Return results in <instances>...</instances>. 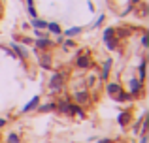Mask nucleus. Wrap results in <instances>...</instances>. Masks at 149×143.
<instances>
[{"mask_svg": "<svg viewBox=\"0 0 149 143\" xmlns=\"http://www.w3.org/2000/svg\"><path fill=\"white\" fill-rule=\"evenodd\" d=\"M128 94H130L132 98H136V96H142V94H143V81L136 79V77L128 81Z\"/></svg>", "mask_w": 149, "mask_h": 143, "instance_id": "obj_1", "label": "nucleus"}, {"mask_svg": "<svg viewBox=\"0 0 149 143\" xmlns=\"http://www.w3.org/2000/svg\"><path fill=\"white\" fill-rule=\"evenodd\" d=\"M64 79H66V75H64V73H55V75L51 77L49 90H51V92H57V90H61V88H62V85H64Z\"/></svg>", "mask_w": 149, "mask_h": 143, "instance_id": "obj_2", "label": "nucleus"}, {"mask_svg": "<svg viewBox=\"0 0 149 143\" xmlns=\"http://www.w3.org/2000/svg\"><path fill=\"white\" fill-rule=\"evenodd\" d=\"M76 66L79 68V70H87V68H91V59H89V53L77 57V59H76Z\"/></svg>", "mask_w": 149, "mask_h": 143, "instance_id": "obj_3", "label": "nucleus"}, {"mask_svg": "<svg viewBox=\"0 0 149 143\" xmlns=\"http://www.w3.org/2000/svg\"><path fill=\"white\" fill-rule=\"evenodd\" d=\"M74 100H76V104L83 106V104H87L91 100V94H89V90H77L74 92Z\"/></svg>", "mask_w": 149, "mask_h": 143, "instance_id": "obj_4", "label": "nucleus"}, {"mask_svg": "<svg viewBox=\"0 0 149 143\" xmlns=\"http://www.w3.org/2000/svg\"><path fill=\"white\" fill-rule=\"evenodd\" d=\"M11 51L17 55V59H21L23 62H25V59L29 57V53H26V49L23 47V45H19V44H15V41H11Z\"/></svg>", "mask_w": 149, "mask_h": 143, "instance_id": "obj_5", "label": "nucleus"}, {"mask_svg": "<svg viewBox=\"0 0 149 143\" xmlns=\"http://www.w3.org/2000/svg\"><path fill=\"white\" fill-rule=\"evenodd\" d=\"M51 45H53V41H51L47 36H42V38H38V40L34 41V47H36V51H38V49H44V51H45V49L51 47Z\"/></svg>", "mask_w": 149, "mask_h": 143, "instance_id": "obj_6", "label": "nucleus"}, {"mask_svg": "<svg viewBox=\"0 0 149 143\" xmlns=\"http://www.w3.org/2000/svg\"><path fill=\"white\" fill-rule=\"evenodd\" d=\"M130 121H132L130 111H121V113L117 115V122H119V126H128Z\"/></svg>", "mask_w": 149, "mask_h": 143, "instance_id": "obj_7", "label": "nucleus"}, {"mask_svg": "<svg viewBox=\"0 0 149 143\" xmlns=\"http://www.w3.org/2000/svg\"><path fill=\"white\" fill-rule=\"evenodd\" d=\"M113 100H115V102H119V104H125V102H128V100H132V96L128 94L127 90H123V88H121V90L113 96Z\"/></svg>", "mask_w": 149, "mask_h": 143, "instance_id": "obj_8", "label": "nucleus"}, {"mask_svg": "<svg viewBox=\"0 0 149 143\" xmlns=\"http://www.w3.org/2000/svg\"><path fill=\"white\" fill-rule=\"evenodd\" d=\"M70 115H77V117L83 119L87 113H85V109L79 106V104H70Z\"/></svg>", "mask_w": 149, "mask_h": 143, "instance_id": "obj_9", "label": "nucleus"}, {"mask_svg": "<svg viewBox=\"0 0 149 143\" xmlns=\"http://www.w3.org/2000/svg\"><path fill=\"white\" fill-rule=\"evenodd\" d=\"M115 28L113 26H108V28H104V34H102V40H104V44L106 41H111V40H115Z\"/></svg>", "mask_w": 149, "mask_h": 143, "instance_id": "obj_10", "label": "nucleus"}, {"mask_svg": "<svg viewBox=\"0 0 149 143\" xmlns=\"http://www.w3.org/2000/svg\"><path fill=\"white\" fill-rule=\"evenodd\" d=\"M38 104H40V96H34V98H32V100H30V102H29V104H26V106H25V107H23V111H21V113H29V111H32V109H36V106H38Z\"/></svg>", "mask_w": 149, "mask_h": 143, "instance_id": "obj_11", "label": "nucleus"}, {"mask_svg": "<svg viewBox=\"0 0 149 143\" xmlns=\"http://www.w3.org/2000/svg\"><path fill=\"white\" fill-rule=\"evenodd\" d=\"M70 104H72V102H70V98H66V102L58 104L55 111H58V113H62V115H70Z\"/></svg>", "mask_w": 149, "mask_h": 143, "instance_id": "obj_12", "label": "nucleus"}, {"mask_svg": "<svg viewBox=\"0 0 149 143\" xmlns=\"http://www.w3.org/2000/svg\"><path fill=\"white\" fill-rule=\"evenodd\" d=\"M30 25H32L36 30H45V28H47V21H44V19H38V17H34Z\"/></svg>", "mask_w": 149, "mask_h": 143, "instance_id": "obj_13", "label": "nucleus"}, {"mask_svg": "<svg viewBox=\"0 0 149 143\" xmlns=\"http://www.w3.org/2000/svg\"><path fill=\"white\" fill-rule=\"evenodd\" d=\"M111 62H113L111 59H106L104 68H102V73H100V79H102V81H104V79H108V75H109V68H111Z\"/></svg>", "mask_w": 149, "mask_h": 143, "instance_id": "obj_14", "label": "nucleus"}, {"mask_svg": "<svg viewBox=\"0 0 149 143\" xmlns=\"http://www.w3.org/2000/svg\"><path fill=\"white\" fill-rule=\"evenodd\" d=\"M119 90H121V83H108V87H106V92L109 96H115Z\"/></svg>", "mask_w": 149, "mask_h": 143, "instance_id": "obj_15", "label": "nucleus"}, {"mask_svg": "<svg viewBox=\"0 0 149 143\" xmlns=\"http://www.w3.org/2000/svg\"><path fill=\"white\" fill-rule=\"evenodd\" d=\"M57 109V104H44V106H36V111L40 113H49V111Z\"/></svg>", "mask_w": 149, "mask_h": 143, "instance_id": "obj_16", "label": "nucleus"}, {"mask_svg": "<svg viewBox=\"0 0 149 143\" xmlns=\"http://www.w3.org/2000/svg\"><path fill=\"white\" fill-rule=\"evenodd\" d=\"M40 66L44 68V70H49L51 68V57L47 55V53H44V55L40 57Z\"/></svg>", "mask_w": 149, "mask_h": 143, "instance_id": "obj_17", "label": "nucleus"}, {"mask_svg": "<svg viewBox=\"0 0 149 143\" xmlns=\"http://www.w3.org/2000/svg\"><path fill=\"white\" fill-rule=\"evenodd\" d=\"M146 68H147V62H146V59H142V62H140V66H138V73H140L138 79L140 81H146Z\"/></svg>", "mask_w": 149, "mask_h": 143, "instance_id": "obj_18", "label": "nucleus"}, {"mask_svg": "<svg viewBox=\"0 0 149 143\" xmlns=\"http://www.w3.org/2000/svg\"><path fill=\"white\" fill-rule=\"evenodd\" d=\"M45 30H49L51 34H61V25H58V23H47V28Z\"/></svg>", "mask_w": 149, "mask_h": 143, "instance_id": "obj_19", "label": "nucleus"}, {"mask_svg": "<svg viewBox=\"0 0 149 143\" xmlns=\"http://www.w3.org/2000/svg\"><path fill=\"white\" fill-rule=\"evenodd\" d=\"M130 32H132V28H115L117 38H127V36H130Z\"/></svg>", "mask_w": 149, "mask_h": 143, "instance_id": "obj_20", "label": "nucleus"}, {"mask_svg": "<svg viewBox=\"0 0 149 143\" xmlns=\"http://www.w3.org/2000/svg\"><path fill=\"white\" fill-rule=\"evenodd\" d=\"M81 30H83L81 26H74V28H68V30H66L64 36H66V38H70V36H77V34H79Z\"/></svg>", "mask_w": 149, "mask_h": 143, "instance_id": "obj_21", "label": "nucleus"}, {"mask_svg": "<svg viewBox=\"0 0 149 143\" xmlns=\"http://www.w3.org/2000/svg\"><path fill=\"white\" fill-rule=\"evenodd\" d=\"M117 45H119V38H115V40H111V41H106V47H108L109 51H115Z\"/></svg>", "mask_w": 149, "mask_h": 143, "instance_id": "obj_22", "label": "nucleus"}, {"mask_svg": "<svg viewBox=\"0 0 149 143\" xmlns=\"http://www.w3.org/2000/svg\"><path fill=\"white\" fill-rule=\"evenodd\" d=\"M8 143H19V136L17 134H10L8 136Z\"/></svg>", "mask_w": 149, "mask_h": 143, "instance_id": "obj_23", "label": "nucleus"}, {"mask_svg": "<svg viewBox=\"0 0 149 143\" xmlns=\"http://www.w3.org/2000/svg\"><path fill=\"white\" fill-rule=\"evenodd\" d=\"M142 45H143V47H147V45H149V34L147 32L142 34Z\"/></svg>", "mask_w": 149, "mask_h": 143, "instance_id": "obj_24", "label": "nucleus"}, {"mask_svg": "<svg viewBox=\"0 0 149 143\" xmlns=\"http://www.w3.org/2000/svg\"><path fill=\"white\" fill-rule=\"evenodd\" d=\"M74 45H76V44H74V40H72V38H68V40L64 41V49H72Z\"/></svg>", "mask_w": 149, "mask_h": 143, "instance_id": "obj_25", "label": "nucleus"}, {"mask_svg": "<svg viewBox=\"0 0 149 143\" xmlns=\"http://www.w3.org/2000/svg\"><path fill=\"white\" fill-rule=\"evenodd\" d=\"M104 21H106V15H104V13H102V15H100V17H98V19H96V23H95V25H93V26H100V25H102V23H104Z\"/></svg>", "mask_w": 149, "mask_h": 143, "instance_id": "obj_26", "label": "nucleus"}, {"mask_svg": "<svg viewBox=\"0 0 149 143\" xmlns=\"http://www.w3.org/2000/svg\"><path fill=\"white\" fill-rule=\"evenodd\" d=\"M140 143H147V134H142V140H140Z\"/></svg>", "mask_w": 149, "mask_h": 143, "instance_id": "obj_27", "label": "nucleus"}, {"mask_svg": "<svg viewBox=\"0 0 149 143\" xmlns=\"http://www.w3.org/2000/svg\"><path fill=\"white\" fill-rule=\"evenodd\" d=\"M21 41H23V44H32V40H30V38H23Z\"/></svg>", "mask_w": 149, "mask_h": 143, "instance_id": "obj_28", "label": "nucleus"}, {"mask_svg": "<svg viewBox=\"0 0 149 143\" xmlns=\"http://www.w3.org/2000/svg\"><path fill=\"white\" fill-rule=\"evenodd\" d=\"M98 143H111V140H108V137H104V140H98Z\"/></svg>", "mask_w": 149, "mask_h": 143, "instance_id": "obj_29", "label": "nucleus"}, {"mask_svg": "<svg viewBox=\"0 0 149 143\" xmlns=\"http://www.w3.org/2000/svg\"><path fill=\"white\" fill-rule=\"evenodd\" d=\"M2 126H6V119H0V128Z\"/></svg>", "mask_w": 149, "mask_h": 143, "instance_id": "obj_30", "label": "nucleus"}, {"mask_svg": "<svg viewBox=\"0 0 149 143\" xmlns=\"http://www.w3.org/2000/svg\"><path fill=\"white\" fill-rule=\"evenodd\" d=\"M140 0H130V6H134V4H138Z\"/></svg>", "mask_w": 149, "mask_h": 143, "instance_id": "obj_31", "label": "nucleus"}]
</instances>
